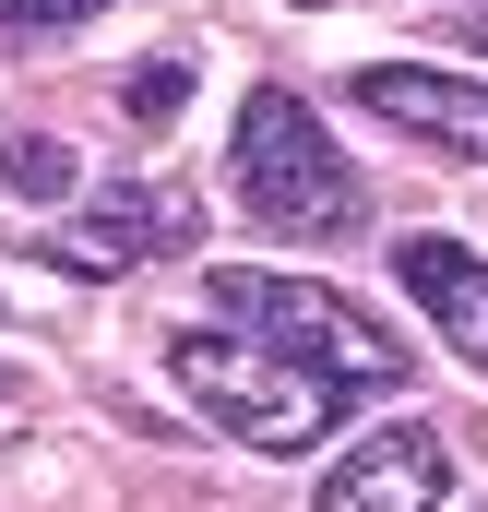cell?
I'll return each mask as SVG.
<instances>
[{"instance_id": "cell-12", "label": "cell", "mask_w": 488, "mask_h": 512, "mask_svg": "<svg viewBox=\"0 0 488 512\" xmlns=\"http://www.w3.org/2000/svg\"><path fill=\"white\" fill-rule=\"evenodd\" d=\"M477 48H488V24H477Z\"/></svg>"}, {"instance_id": "cell-2", "label": "cell", "mask_w": 488, "mask_h": 512, "mask_svg": "<svg viewBox=\"0 0 488 512\" xmlns=\"http://www.w3.org/2000/svg\"><path fill=\"white\" fill-rule=\"evenodd\" d=\"M227 179H239V215L262 239H358V215H369L358 155L310 120V96H286V84H250Z\"/></svg>"}, {"instance_id": "cell-4", "label": "cell", "mask_w": 488, "mask_h": 512, "mask_svg": "<svg viewBox=\"0 0 488 512\" xmlns=\"http://www.w3.org/2000/svg\"><path fill=\"white\" fill-rule=\"evenodd\" d=\"M191 227H203V203L179 191V179H120V191H96L84 203V227H48L36 251L60 262V274H131V262H167V251H191Z\"/></svg>"}, {"instance_id": "cell-9", "label": "cell", "mask_w": 488, "mask_h": 512, "mask_svg": "<svg viewBox=\"0 0 488 512\" xmlns=\"http://www.w3.org/2000/svg\"><path fill=\"white\" fill-rule=\"evenodd\" d=\"M0 179H12L24 203H60V191H72V155H60L48 131H12V143H0Z\"/></svg>"}, {"instance_id": "cell-10", "label": "cell", "mask_w": 488, "mask_h": 512, "mask_svg": "<svg viewBox=\"0 0 488 512\" xmlns=\"http://www.w3.org/2000/svg\"><path fill=\"white\" fill-rule=\"evenodd\" d=\"M108 0H0V36H72V24H96Z\"/></svg>"}, {"instance_id": "cell-6", "label": "cell", "mask_w": 488, "mask_h": 512, "mask_svg": "<svg viewBox=\"0 0 488 512\" xmlns=\"http://www.w3.org/2000/svg\"><path fill=\"white\" fill-rule=\"evenodd\" d=\"M441 501H453V441L429 417H393V429H369L358 453L322 477L310 512H441Z\"/></svg>"}, {"instance_id": "cell-7", "label": "cell", "mask_w": 488, "mask_h": 512, "mask_svg": "<svg viewBox=\"0 0 488 512\" xmlns=\"http://www.w3.org/2000/svg\"><path fill=\"white\" fill-rule=\"evenodd\" d=\"M393 286H405V298L488 370V262L465 251V239H405V251H393Z\"/></svg>"}, {"instance_id": "cell-8", "label": "cell", "mask_w": 488, "mask_h": 512, "mask_svg": "<svg viewBox=\"0 0 488 512\" xmlns=\"http://www.w3.org/2000/svg\"><path fill=\"white\" fill-rule=\"evenodd\" d=\"M120 108H131V120H179V108H191V48L131 60V72H120Z\"/></svg>"}, {"instance_id": "cell-3", "label": "cell", "mask_w": 488, "mask_h": 512, "mask_svg": "<svg viewBox=\"0 0 488 512\" xmlns=\"http://www.w3.org/2000/svg\"><path fill=\"white\" fill-rule=\"evenodd\" d=\"M215 322H239V334H262V346H286L298 370H322V382H346V393H393V382H405V346L369 334L358 310H346L334 286H310V274L227 262V274H215Z\"/></svg>"}, {"instance_id": "cell-11", "label": "cell", "mask_w": 488, "mask_h": 512, "mask_svg": "<svg viewBox=\"0 0 488 512\" xmlns=\"http://www.w3.org/2000/svg\"><path fill=\"white\" fill-rule=\"evenodd\" d=\"M12 417H24V382H12V370H0V429H12Z\"/></svg>"}, {"instance_id": "cell-5", "label": "cell", "mask_w": 488, "mask_h": 512, "mask_svg": "<svg viewBox=\"0 0 488 512\" xmlns=\"http://www.w3.org/2000/svg\"><path fill=\"white\" fill-rule=\"evenodd\" d=\"M358 108H369L381 131H417L429 155H465V167H488V72L369 60V72H358Z\"/></svg>"}, {"instance_id": "cell-1", "label": "cell", "mask_w": 488, "mask_h": 512, "mask_svg": "<svg viewBox=\"0 0 488 512\" xmlns=\"http://www.w3.org/2000/svg\"><path fill=\"white\" fill-rule=\"evenodd\" d=\"M167 382L191 393V417H215L239 453H322V441H334V405H346V382L298 370L286 346H262L239 322L167 334Z\"/></svg>"}]
</instances>
